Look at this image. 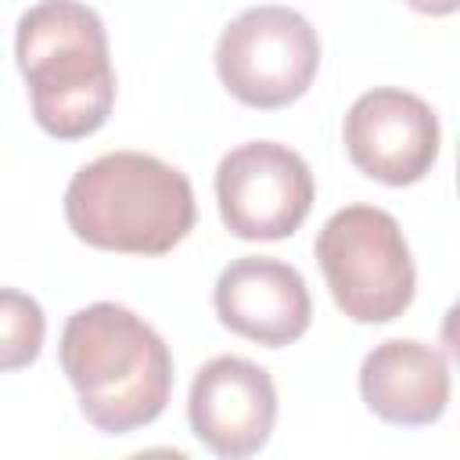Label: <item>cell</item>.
<instances>
[{
    "mask_svg": "<svg viewBox=\"0 0 460 460\" xmlns=\"http://www.w3.org/2000/svg\"><path fill=\"white\" fill-rule=\"evenodd\" d=\"M83 417L104 435H129L162 417L172 392V356L162 334L119 302L68 316L58 345Z\"/></svg>",
    "mask_w": 460,
    "mask_h": 460,
    "instance_id": "cell-1",
    "label": "cell"
},
{
    "mask_svg": "<svg viewBox=\"0 0 460 460\" xmlns=\"http://www.w3.org/2000/svg\"><path fill=\"white\" fill-rule=\"evenodd\" d=\"M14 58L29 86L32 119L58 140L97 133L115 108L108 32L83 0H40L18 18Z\"/></svg>",
    "mask_w": 460,
    "mask_h": 460,
    "instance_id": "cell-2",
    "label": "cell"
},
{
    "mask_svg": "<svg viewBox=\"0 0 460 460\" xmlns=\"http://www.w3.org/2000/svg\"><path fill=\"white\" fill-rule=\"evenodd\" d=\"M68 230L101 252L165 255L198 219L190 180L140 151H111L86 162L65 190Z\"/></svg>",
    "mask_w": 460,
    "mask_h": 460,
    "instance_id": "cell-3",
    "label": "cell"
},
{
    "mask_svg": "<svg viewBox=\"0 0 460 460\" xmlns=\"http://www.w3.org/2000/svg\"><path fill=\"white\" fill-rule=\"evenodd\" d=\"M313 252L334 305L349 320L388 323L410 309L417 270L392 212L377 205H345L320 226Z\"/></svg>",
    "mask_w": 460,
    "mask_h": 460,
    "instance_id": "cell-4",
    "label": "cell"
},
{
    "mask_svg": "<svg viewBox=\"0 0 460 460\" xmlns=\"http://www.w3.org/2000/svg\"><path fill=\"white\" fill-rule=\"evenodd\" d=\"M216 72L241 104L259 111L288 108L320 72V36L295 7H248L219 32Z\"/></svg>",
    "mask_w": 460,
    "mask_h": 460,
    "instance_id": "cell-5",
    "label": "cell"
},
{
    "mask_svg": "<svg viewBox=\"0 0 460 460\" xmlns=\"http://www.w3.org/2000/svg\"><path fill=\"white\" fill-rule=\"evenodd\" d=\"M313 198V172L288 144L248 140L230 147L216 165L219 219L241 241L291 237L305 223Z\"/></svg>",
    "mask_w": 460,
    "mask_h": 460,
    "instance_id": "cell-6",
    "label": "cell"
},
{
    "mask_svg": "<svg viewBox=\"0 0 460 460\" xmlns=\"http://www.w3.org/2000/svg\"><path fill=\"white\" fill-rule=\"evenodd\" d=\"M352 165L385 183L410 187L431 172L442 147L435 108L399 86H374L359 93L341 126Z\"/></svg>",
    "mask_w": 460,
    "mask_h": 460,
    "instance_id": "cell-7",
    "label": "cell"
},
{
    "mask_svg": "<svg viewBox=\"0 0 460 460\" xmlns=\"http://www.w3.org/2000/svg\"><path fill=\"white\" fill-rule=\"evenodd\" d=\"M187 420L208 453L223 460L255 456L277 424L270 370L241 356H212L190 381Z\"/></svg>",
    "mask_w": 460,
    "mask_h": 460,
    "instance_id": "cell-8",
    "label": "cell"
},
{
    "mask_svg": "<svg viewBox=\"0 0 460 460\" xmlns=\"http://www.w3.org/2000/svg\"><path fill=\"white\" fill-rule=\"evenodd\" d=\"M212 302L223 327L266 349L298 341L313 320V298L302 273L273 255L234 259L219 273Z\"/></svg>",
    "mask_w": 460,
    "mask_h": 460,
    "instance_id": "cell-9",
    "label": "cell"
},
{
    "mask_svg": "<svg viewBox=\"0 0 460 460\" xmlns=\"http://www.w3.org/2000/svg\"><path fill=\"white\" fill-rule=\"evenodd\" d=\"M359 395L374 417L395 428H428L449 402L446 356L417 338H388L363 356Z\"/></svg>",
    "mask_w": 460,
    "mask_h": 460,
    "instance_id": "cell-10",
    "label": "cell"
},
{
    "mask_svg": "<svg viewBox=\"0 0 460 460\" xmlns=\"http://www.w3.org/2000/svg\"><path fill=\"white\" fill-rule=\"evenodd\" d=\"M43 305L18 288H0V374L29 367L43 349Z\"/></svg>",
    "mask_w": 460,
    "mask_h": 460,
    "instance_id": "cell-11",
    "label": "cell"
},
{
    "mask_svg": "<svg viewBox=\"0 0 460 460\" xmlns=\"http://www.w3.org/2000/svg\"><path fill=\"white\" fill-rule=\"evenodd\" d=\"M406 7H413L417 14H431V18H446L460 7V0H402Z\"/></svg>",
    "mask_w": 460,
    "mask_h": 460,
    "instance_id": "cell-12",
    "label": "cell"
}]
</instances>
